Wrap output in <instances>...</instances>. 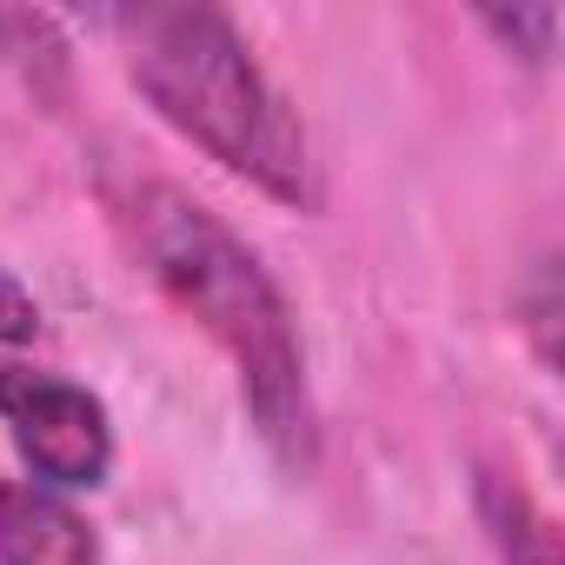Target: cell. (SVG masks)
Masks as SVG:
<instances>
[{"label":"cell","instance_id":"cell-1","mask_svg":"<svg viewBox=\"0 0 565 565\" xmlns=\"http://www.w3.org/2000/svg\"><path fill=\"white\" fill-rule=\"evenodd\" d=\"M127 74L153 114L186 134L206 160L253 180L287 206H320V167L300 114L259 74L253 47L213 8H127L114 14Z\"/></svg>","mask_w":565,"mask_h":565},{"label":"cell","instance_id":"cell-2","mask_svg":"<svg viewBox=\"0 0 565 565\" xmlns=\"http://www.w3.org/2000/svg\"><path fill=\"white\" fill-rule=\"evenodd\" d=\"M127 220H134V239L147 253L153 279L167 287V300L180 313H193L213 333V347L239 366V386H246L259 433L300 466L313 452L307 353H300L294 313L266 279V266L200 200H186L173 186H140Z\"/></svg>","mask_w":565,"mask_h":565},{"label":"cell","instance_id":"cell-3","mask_svg":"<svg viewBox=\"0 0 565 565\" xmlns=\"http://www.w3.org/2000/svg\"><path fill=\"white\" fill-rule=\"evenodd\" d=\"M0 426L21 446L41 486H100L114 466V426L100 399L74 380L34 373V366H0Z\"/></svg>","mask_w":565,"mask_h":565},{"label":"cell","instance_id":"cell-4","mask_svg":"<svg viewBox=\"0 0 565 565\" xmlns=\"http://www.w3.org/2000/svg\"><path fill=\"white\" fill-rule=\"evenodd\" d=\"M0 565H100V539L67 492L41 479L0 486Z\"/></svg>","mask_w":565,"mask_h":565},{"label":"cell","instance_id":"cell-5","mask_svg":"<svg viewBox=\"0 0 565 565\" xmlns=\"http://www.w3.org/2000/svg\"><path fill=\"white\" fill-rule=\"evenodd\" d=\"M486 505H492V525H499V552H505V565H558L552 525L532 512V499H525V492L486 486Z\"/></svg>","mask_w":565,"mask_h":565},{"label":"cell","instance_id":"cell-6","mask_svg":"<svg viewBox=\"0 0 565 565\" xmlns=\"http://www.w3.org/2000/svg\"><path fill=\"white\" fill-rule=\"evenodd\" d=\"M486 28L499 34V41H519V54L525 61H545L552 54V28H558V8H512V14H486Z\"/></svg>","mask_w":565,"mask_h":565},{"label":"cell","instance_id":"cell-7","mask_svg":"<svg viewBox=\"0 0 565 565\" xmlns=\"http://www.w3.org/2000/svg\"><path fill=\"white\" fill-rule=\"evenodd\" d=\"M34 333H41V307L28 300V287H21L14 273H0V340H8V347H28Z\"/></svg>","mask_w":565,"mask_h":565}]
</instances>
